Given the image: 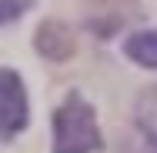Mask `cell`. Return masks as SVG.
I'll list each match as a JSON object with an SVG mask.
<instances>
[{"instance_id": "7a4b0ae2", "label": "cell", "mask_w": 157, "mask_h": 153, "mask_svg": "<svg viewBox=\"0 0 157 153\" xmlns=\"http://www.w3.org/2000/svg\"><path fill=\"white\" fill-rule=\"evenodd\" d=\"M30 117L24 80L13 70H0V140H13Z\"/></svg>"}, {"instance_id": "52a82bcc", "label": "cell", "mask_w": 157, "mask_h": 153, "mask_svg": "<svg viewBox=\"0 0 157 153\" xmlns=\"http://www.w3.org/2000/svg\"><path fill=\"white\" fill-rule=\"evenodd\" d=\"M117 153H157V140H151L147 133H134V137L121 140Z\"/></svg>"}, {"instance_id": "ba28073f", "label": "cell", "mask_w": 157, "mask_h": 153, "mask_svg": "<svg viewBox=\"0 0 157 153\" xmlns=\"http://www.w3.org/2000/svg\"><path fill=\"white\" fill-rule=\"evenodd\" d=\"M27 7H30V0H0V27L13 24L17 17H24Z\"/></svg>"}, {"instance_id": "6da1fadb", "label": "cell", "mask_w": 157, "mask_h": 153, "mask_svg": "<svg viewBox=\"0 0 157 153\" xmlns=\"http://www.w3.org/2000/svg\"><path fill=\"white\" fill-rule=\"evenodd\" d=\"M100 147L104 137L94 107L80 93H70L54 113V153H97Z\"/></svg>"}, {"instance_id": "8992f818", "label": "cell", "mask_w": 157, "mask_h": 153, "mask_svg": "<svg viewBox=\"0 0 157 153\" xmlns=\"http://www.w3.org/2000/svg\"><path fill=\"white\" fill-rule=\"evenodd\" d=\"M137 126H140V133L157 140V87H147L140 93V100H137Z\"/></svg>"}, {"instance_id": "5b68a950", "label": "cell", "mask_w": 157, "mask_h": 153, "mask_svg": "<svg viewBox=\"0 0 157 153\" xmlns=\"http://www.w3.org/2000/svg\"><path fill=\"white\" fill-rule=\"evenodd\" d=\"M124 53L137 67H147V70H157V30H140L130 33L124 40Z\"/></svg>"}, {"instance_id": "277c9868", "label": "cell", "mask_w": 157, "mask_h": 153, "mask_svg": "<svg viewBox=\"0 0 157 153\" xmlns=\"http://www.w3.org/2000/svg\"><path fill=\"white\" fill-rule=\"evenodd\" d=\"M137 0H97L94 13H90V30L97 37H110L114 30H121L124 24L137 20Z\"/></svg>"}, {"instance_id": "3957f363", "label": "cell", "mask_w": 157, "mask_h": 153, "mask_svg": "<svg viewBox=\"0 0 157 153\" xmlns=\"http://www.w3.org/2000/svg\"><path fill=\"white\" fill-rule=\"evenodd\" d=\"M33 47L44 60L50 63H63L77 53V33L70 30L63 20H44L37 27V37H33Z\"/></svg>"}]
</instances>
